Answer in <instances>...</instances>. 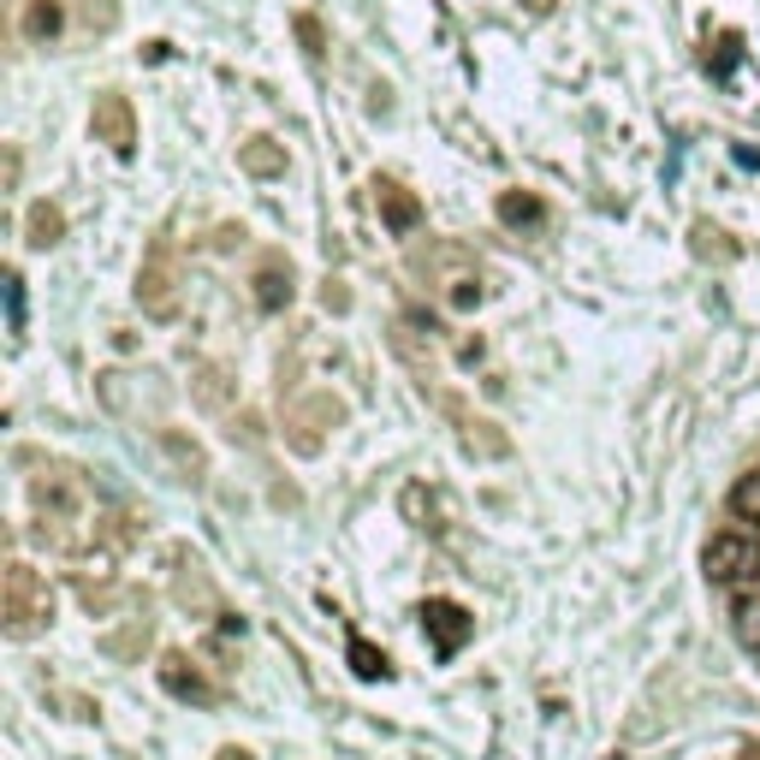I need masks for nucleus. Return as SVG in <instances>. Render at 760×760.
<instances>
[{
  "instance_id": "nucleus-1",
  "label": "nucleus",
  "mask_w": 760,
  "mask_h": 760,
  "mask_svg": "<svg viewBox=\"0 0 760 760\" xmlns=\"http://www.w3.org/2000/svg\"><path fill=\"white\" fill-rule=\"evenodd\" d=\"M707 577L713 582H760V540H749V535H719L707 547Z\"/></svg>"
},
{
  "instance_id": "nucleus-2",
  "label": "nucleus",
  "mask_w": 760,
  "mask_h": 760,
  "mask_svg": "<svg viewBox=\"0 0 760 760\" xmlns=\"http://www.w3.org/2000/svg\"><path fill=\"white\" fill-rule=\"evenodd\" d=\"M7 589H12V630H31V624H42V618H48V612H54V601H48V589H42L36 594V577H31V570H24V565H12V582H7Z\"/></svg>"
},
{
  "instance_id": "nucleus-3",
  "label": "nucleus",
  "mask_w": 760,
  "mask_h": 760,
  "mask_svg": "<svg viewBox=\"0 0 760 760\" xmlns=\"http://www.w3.org/2000/svg\"><path fill=\"white\" fill-rule=\"evenodd\" d=\"M422 624L434 630V641H440V653H458L463 648V636H470V618H463L451 601H434L428 612H422Z\"/></svg>"
},
{
  "instance_id": "nucleus-4",
  "label": "nucleus",
  "mask_w": 760,
  "mask_h": 760,
  "mask_svg": "<svg viewBox=\"0 0 760 760\" xmlns=\"http://www.w3.org/2000/svg\"><path fill=\"white\" fill-rule=\"evenodd\" d=\"M730 618H737V636L760 653V601H737V612H730Z\"/></svg>"
},
{
  "instance_id": "nucleus-5",
  "label": "nucleus",
  "mask_w": 760,
  "mask_h": 760,
  "mask_svg": "<svg viewBox=\"0 0 760 760\" xmlns=\"http://www.w3.org/2000/svg\"><path fill=\"white\" fill-rule=\"evenodd\" d=\"M350 666H357V678H387V653H375L369 641H350Z\"/></svg>"
},
{
  "instance_id": "nucleus-6",
  "label": "nucleus",
  "mask_w": 760,
  "mask_h": 760,
  "mask_svg": "<svg viewBox=\"0 0 760 760\" xmlns=\"http://www.w3.org/2000/svg\"><path fill=\"white\" fill-rule=\"evenodd\" d=\"M24 31H31V36H54V31H60V7H54V0H36L31 19H24Z\"/></svg>"
},
{
  "instance_id": "nucleus-7",
  "label": "nucleus",
  "mask_w": 760,
  "mask_h": 760,
  "mask_svg": "<svg viewBox=\"0 0 760 760\" xmlns=\"http://www.w3.org/2000/svg\"><path fill=\"white\" fill-rule=\"evenodd\" d=\"M500 221H505V226L540 221V202H535V197H505V202H500Z\"/></svg>"
},
{
  "instance_id": "nucleus-8",
  "label": "nucleus",
  "mask_w": 760,
  "mask_h": 760,
  "mask_svg": "<svg viewBox=\"0 0 760 760\" xmlns=\"http://www.w3.org/2000/svg\"><path fill=\"white\" fill-rule=\"evenodd\" d=\"M54 238H60V214H54V209H36V214H31V244H54Z\"/></svg>"
},
{
  "instance_id": "nucleus-9",
  "label": "nucleus",
  "mask_w": 760,
  "mask_h": 760,
  "mask_svg": "<svg viewBox=\"0 0 760 760\" xmlns=\"http://www.w3.org/2000/svg\"><path fill=\"white\" fill-rule=\"evenodd\" d=\"M7 321H12V333H24V280L19 273H7Z\"/></svg>"
},
{
  "instance_id": "nucleus-10",
  "label": "nucleus",
  "mask_w": 760,
  "mask_h": 760,
  "mask_svg": "<svg viewBox=\"0 0 760 760\" xmlns=\"http://www.w3.org/2000/svg\"><path fill=\"white\" fill-rule=\"evenodd\" d=\"M387 214H392V226H399V232H404V226H411V221H416V202H404V197H399V190H392V185H387Z\"/></svg>"
},
{
  "instance_id": "nucleus-11",
  "label": "nucleus",
  "mask_w": 760,
  "mask_h": 760,
  "mask_svg": "<svg viewBox=\"0 0 760 760\" xmlns=\"http://www.w3.org/2000/svg\"><path fill=\"white\" fill-rule=\"evenodd\" d=\"M737 505L749 511V517H760V470H755V476H749V481H742V488H737Z\"/></svg>"
},
{
  "instance_id": "nucleus-12",
  "label": "nucleus",
  "mask_w": 760,
  "mask_h": 760,
  "mask_svg": "<svg viewBox=\"0 0 760 760\" xmlns=\"http://www.w3.org/2000/svg\"><path fill=\"white\" fill-rule=\"evenodd\" d=\"M280 298H291V291H280V273H261V310H280Z\"/></svg>"
},
{
  "instance_id": "nucleus-13",
  "label": "nucleus",
  "mask_w": 760,
  "mask_h": 760,
  "mask_svg": "<svg viewBox=\"0 0 760 760\" xmlns=\"http://www.w3.org/2000/svg\"><path fill=\"white\" fill-rule=\"evenodd\" d=\"M755 760H760V755H755Z\"/></svg>"
}]
</instances>
